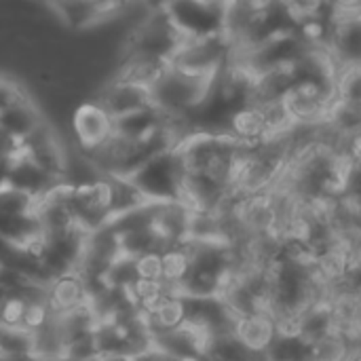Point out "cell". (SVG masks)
<instances>
[{
	"mask_svg": "<svg viewBox=\"0 0 361 361\" xmlns=\"http://www.w3.org/2000/svg\"><path fill=\"white\" fill-rule=\"evenodd\" d=\"M59 186H63V184L57 178H53L47 171H42L21 150L15 154L13 167H11V173H8L6 188L15 190L19 195H25L32 201H40L42 197H47L49 192H53Z\"/></svg>",
	"mask_w": 361,
	"mask_h": 361,
	"instance_id": "cell-14",
	"label": "cell"
},
{
	"mask_svg": "<svg viewBox=\"0 0 361 361\" xmlns=\"http://www.w3.org/2000/svg\"><path fill=\"white\" fill-rule=\"evenodd\" d=\"M218 78V76H216ZM216 78L195 76L178 70L176 66H167L148 87L152 106L173 121H186L205 104L209 97Z\"/></svg>",
	"mask_w": 361,
	"mask_h": 361,
	"instance_id": "cell-1",
	"label": "cell"
},
{
	"mask_svg": "<svg viewBox=\"0 0 361 361\" xmlns=\"http://www.w3.org/2000/svg\"><path fill=\"white\" fill-rule=\"evenodd\" d=\"M129 4L123 2H85V0H68V2H49L44 11L53 15V19L74 32L97 27L110 19L123 15Z\"/></svg>",
	"mask_w": 361,
	"mask_h": 361,
	"instance_id": "cell-9",
	"label": "cell"
},
{
	"mask_svg": "<svg viewBox=\"0 0 361 361\" xmlns=\"http://www.w3.org/2000/svg\"><path fill=\"white\" fill-rule=\"evenodd\" d=\"M262 361H311V345L294 332H279Z\"/></svg>",
	"mask_w": 361,
	"mask_h": 361,
	"instance_id": "cell-24",
	"label": "cell"
},
{
	"mask_svg": "<svg viewBox=\"0 0 361 361\" xmlns=\"http://www.w3.org/2000/svg\"><path fill=\"white\" fill-rule=\"evenodd\" d=\"M36 218H38L42 235H53V233H61V231L76 226L70 205H68L66 186H59L47 197H42L40 201H36Z\"/></svg>",
	"mask_w": 361,
	"mask_h": 361,
	"instance_id": "cell-17",
	"label": "cell"
},
{
	"mask_svg": "<svg viewBox=\"0 0 361 361\" xmlns=\"http://www.w3.org/2000/svg\"><path fill=\"white\" fill-rule=\"evenodd\" d=\"M167 116L161 114L154 106L131 112L127 116H121L114 121V133L125 140H142L150 133H154L161 125H165Z\"/></svg>",
	"mask_w": 361,
	"mask_h": 361,
	"instance_id": "cell-19",
	"label": "cell"
},
{
	"mask_svg": "<svg viewBox=\"0 0 361 361\" xmlns=\"http://www.w3.org/2000/svg\"><path fill=\"white\" fill-rule=\"evenodd\" d=\"M184 36L176 30L163 4L152 6L131 30L123 47V55L146 57L163 63H171Z\"/></svg>",
	"mask_w": 361,
	"mask_h": 361,
	"instance_id": "cell-2",
	"label": "cell"
},
{
	"mask_svg": "<svg viewBox=\"0 0 361 361\" xmlns=\"http://www.w3.org/2000/svg\"><path fill=\"white\" fill-rule=\"evenodd\" d=\"M118 239H121V252L131 258H137L144 254H163L165 250H169L167 239L163 237V233L157 226L125 233Z\"/></svg>",
	"mask_w": 361,
	"mask_h": 361,
	"instance_id": "cell-22",
	"label": "cell"
},
{
	"mask_svg": "<svg viewBox=\"0 0 361 361\" xmlns=\"http://www.w3.org/2000/svg\"><path fill=\"white\" fill-rule=\"evenodd\" d=\"M228 57L231 42L224 38V34L207 38H184L178 53L171 59V66L195 76L216 78L226 68Z\"/></svg>",
	"mask_w": 361,
	"mask_h": 361,
	"instance_id": "cell-7",
	"label": "cell"
},
{
	"mask_svg": "<svg viewBox=\"0 0 361 361\" xmlns=\"http://www.w3.org/2000/svg\"><path fill=\"white\" fill-rule=\"evenodd\" d=\"M351 336H355L361 345V311H360V317H357V322H355V328H353V334H351Z\"/></svg>",
	"mask_w": 361,
	"mask_h": 361,
	"instance_id": "cell-34",
	"label": "cell"
},
{
	"mask_svg": "<svg viewBox=\"0 0 361 361\" xmlns=\"http://www.w3.org/2000/svg\"><path fill=\"white\" fill-rule=\"evenodd\" d=\"M32 357L36 361H59L66 355V338L53 317L36 332H32Z\"/></svg>",
	"mask_w": 361,
	"mask_h": 361,
	"instance_id": "cell-21",
	"label": "cell"
},
{
	"mask_svg": "<svg viewBox=\"0 0 361 361\" xmlns=\"http://www.w3.org/2000/svg\"><path fill=\"white\" fill-rule=\"evenodd\" d=\"M19 152V144L13 142L4 131H0V157H13Z\"/></svg>",
	"mask_w": 361,
	"mask_h": 361,
	"instance_id": "cell-31",
	"label": "cell"
},
{
	"mask_svg": "<svg viewBox=\"0 0 361 361\" xmlns=\"http://www.w3.org/2000/svg\"><path fill=\"white\" fill-rule=\"evenodd\" d=\"M324 49L336 72L361 68V4L336 6Z\"/></svg>",
	"mask_w": 361,
	"mask_h": 361,
	"instance_id": "cell-5",
	"label": "cell"
},
{
	"mask_svg": "<svg viewBox=\"0 0 361 361\" xmlns=\"http://www.w3.org/2000/svg\"><path fill=\"white\" fill-rule=\"evenodd\" d=\"M353 361H357V355H355V357H353Z\"/></svg>",
	"mask_w": 361,
	"mask_h": 361,
	"instance_id": "cell-36",
	"label": "cell"
},
{
	"mask_svg": "<svg viewBox=\"0 0 361 361\" xmlns=\"http://www.w3.org/2000/svg\"><path fill=\"white\" fill-rule=\"evenodd\" d=\"M25 300L19 296H6L2 309H0V326L11 330H21L23 315H25Z\"/></svg>",
	"mask_w": 361,
	"mask_h": 361,
	"instance_id": "cell-28",
	"label": "cell"
},
{
	"mask_svg": "<svg viewBox=\"0 0 361 361\" xmlns=\"http://www.w3.org/2000/svg\"><path fill=\"white\" fill-rule=\"evenodd\" d=\"M163 8L184 38L222 34L226 2H167Z\"/></svg>",
	"mask_w": 361,
	"mask_h": 361,
	"instance_id": "cell-8",
	"label": "cell"
},
{
	"mask_svg": "<svg viewBox=\"0 0 361 361\" xmlns=\"http://www.w3.org/2000/svg\"><path fill=\"white\" fill-rule=\"evenodd\" d=\"M13 157H0V188H6V182H8V173H11V167H13Z\"/></svg>",
	"mask_w": 361,
	"mask_h": 361,
	"instance_id": "cell-32",
	"label": "cell"
},
{
	"mask_svg": "<svg viewBox=\"0 0 361 361\" xmlns=\"http://www.w3.org/2000/svg\"><path fill=\"white\" fill-rule=\"evenodd\" d=\"M68 190V205L74 218V224L85 233H95L110 224V199H108V184L106 176L82 188H66Z\"/></svg>",
	"mask_w": 361,
	"mask_h": 361,
	"instance_id": "cell-10",
	"label": "cell"
},
{
	"mask_svg": "<svg viewBox=\"0 0 361 361\" xmlns=\"http://www.w3.org/2000/svg\"><path fill=\"white\" fill-rule=\"evenodd\" d=\"M135 281H137V275H135V258L125 256V254H121L112 262V267L108 269V273L104 277L106 288H112V290H129Z\"/></svg>",
	"mask_w": 361,
	"mask_h": 361,
	"instance_id": "cell-25",
	"label": "cell"
},
{
	"mask_svg": "<svg viewBox=\"0 0 361 361\" xmlns=\"http://www.w3.org/2000/svg\"><path fill=\"white\" fill-rule=\"evenodd\" d=\"M190 271V247L188 243L173 245L163 252V283L180 294L182 283L186 281Z\"/></svg>",
	"mask_w": 361,
	"mask_h": 361,
	"instance_id": "cell-23",
	"label": "cell"
},
{
	"mask_svg": "<svg viewBox=\"0 0 361 361\" xmlns=\"http://www.w3.org/2000/svg\"><path fill=\"white\" fill-rule=\"evenodd\" d=\"M19 150L34 161L42 171L57 178L61 182L68 161V150L61 142V137L55 133V129L44 121L30 137H25L19 144Z\"/></svg>",
	"mask_w": 361,
	"mask_h": 361,
	"instance_id": "cell-12",
	"label": "cell"
},
{
	"mask_svg": "<svg viewBox=\"0 0 361 361\" xmlns=\"http://www.w3.org/2000/svg\"><path fill=\"white\" fill-rule=\"evenodd\" d=\"M135 275L144 281H163V254H144L135 258Z\"/></svg>",
	"mask_w": 361,
	"mask_h": 361,
	"instance_id": "cell-29",
	"label": "cell"
},
{
	"mask_svg": "<svg viewBox=\"0 0 361 361\" xmlns=\"http://www.w3.org/2000/svg\"><path fill=\"white\" fill-rule=\"evenodd\" d=\"M49 305L55 315L87 307V286L78 273L55 277L49 283Z\"/></svg>",
	"mask_w": 361,
	"mask_h": 361,
	"instance_id": "cell-18",
	"label": "cell"
},
{
	"mask_svg": "<svg viewBox=\"0 0 361 361\" xmlns=\"http://www.w3.org/2000/svg\"><path fill=\"white\" fill-rule=\"evenodd\" d=\"M70 127L76 148L82 152L104 146L114 135V118L97 99H85L76 104L70 114Z\"/></svg>",
	"mask_w": 361,
	"mask_h": 361,
	"instance_id": "cell-11",
	"label": "cell"
},
{
	"mask_svg": "<svg viewBox=\"0 0 361 361\" xmlns=\"http://www.w3.org/2000/svg\"><path fill=\"white\" fill-rule=\"evenodd\" d=\"M97 99L106 112L116 121L121 116H127L131 112L150 108V91L144 85H135L129 80H121V78H108L104 85H99L97 95L93 97Z\"/></svg>",
	"mask_w": 361,
	"mask_h": 361,
	"instance_id": "cell-13",
	"label": "cell"
},
{
	"mask_svg": "<svg viewBox=\"0 0 361 361\" xmlns=\"http://www.w3.org/2000/svg\"><path fill=\"white\" fill-rule=\"evenodd\" d=\"M0 237L19 247H32L42 237L36 201L11 188H0Z\"/></svg>",
	"mask_w": 361,
	"mask_h": 361,
	"instance_id": "cell-6",
	"label": "cell"
},
{
	"mask_svg": "<svg viewBox=\"0 0 361 361\" xmlns=\"http://www.w3.org/2000/svg\"><path fill=\"white\" fill-rule=\"evenodd\" d=\"M152 336L173 332L186 324V302L182 294H169L154 311L146 315Z\"/></svg>",
	"mask_w": 361,
	"mask_h": 361,
	"instance_id": "cell-20",
	"label": "cell"
},
{
	"mask_svg": "<svg viewBox=\"0 0 361 361\" xmlns=\"http://www.w3.org/2000/svg\"><path fill=\"white\" fill-rule=\"evenodd\" d=\"M6 296H8V294H6L4 288L0 286V309H2V305H4V300H6Z\"/></svg>",
	"mask_w": 361,
	"mask_h": 361,
	"instance_id": "cell-35",
	"label": "cell"
},
{
	"mask_svg": "<svg viewBox=\"0 0 361 361\" xmlns=\"http://www.w3.org/2000/svg\"><path fill=\"white\" fill-rule=\"evenodd\" d=\"M233 336L256 357H264V353L271 349L275 338L279 336V324L273 317V313H252L245 317H237L233 326Z\"/></svg>",
	"mask_w": 361,
	"mask_h": 361,
	"instance_id": "cell-15",
	"label": "cell"
},
{
	"mask_svg": "<svg viewBox=\"0 0 361 361\" xmlns=\"http://www.w3.org/2000/svg\"><path fill=\"white\" fill-rule=\"evenodd\" d=\"M95 361H142L140 357L133 355H106V357H97Z\"/></svg>",
	"mask_w": 361,
	"mask_h": 361,
	"instance_id": "cell-33",
	"label": "cell"
},
{
	"mask_svg": "<svg viewBox=\"0 0 361 361\" xmlns=\"http://www.w3.org/2000/svg\"><path fill=\"white\" fill-rule=\"evenodd\" d=\"M51 317H53V311H51L49 300H34V302H27V305H25V315H23V326H21V330H25L27 334H32V332L40 330Z\"/></svg>",
	"mask_w": 361,
	"mask_h": 361,
	"instance_id": "cell-27",
	"label": "cell"
},
{
	"mask_svg": "<svg viewBox=\"0 0 361 361\" xmlns=\"http://www.w3.org/2000/svg\"><path fill=\"white\" fill-rule=\"evenodd\" d=\"M87 237H89V233H85L78 226H72L61 233L42 235L27 250L34 252L42 271L53 281L55 277L78 271V264H80L85 247H87Z\"/></svg>",
	"mask_w": 361,
	"mask_h": 361,
	"instance_id": "cell-4",
	"label": "cell"
},
{
	"mask_svg": "<svg viewBox=\"0 0 361 361\" xmlns=\"http://www.w3.org/2000/svg\"><path fill=\"white\" fill-rule=\"evenodd\" d=\"M25 95H27V93L21 89V85H19V82H15V80H11V78L0 76V112H2V110H6L13 102H17V99L25 97Z\"/></svg>",
	"mask_w": 361,
	"mask_h": 361,
	"instance_id": "cell-30",
	"label": "cell"
},
{
	"mask_svg": "<svg viewBox=\"0 0 361 361\" xmlns=\"http://www.w3.org/2000/svg\"><path fill=\"white\" fill-rule=\"evenodd\" d=\"M184 176L186 169L178 150L173 148L154 157L127 180H131V184L142 192L148 203H176L182 195Z\"/></svg>",
	"mask_w": 361,
	"mask_h": 361,
	"instance_id": "cell-3",
	"label": "cell"
},
{
	"mask_svg": "<svg viewBox=\"0 0 361 361\" xmlns=\"http://www.w3.org/2000/svg\"><path fill=\"white\" fill-rule=\"evenodd\" d=\"M336 99L345 104L361 106V68H347L336 72L334 80Z\"/></svg>",
	"mask_w": 361,
	"mask_h": 361,
	"instance_id": "cell-26",
	"label": "cell"
},
{
	"mask_svg": "<svg viewBox=\"0 0 361 361\" xmlns=\"http://www.w3.org/2000/svg\"><path fill=\"white\" fill-rule=\"evenodd\" d=\"M42 123H44V116L38 104L30 95L13 102L6 110L0 112V131H4L17 144L30 137Z\"/></svg>",
	"mask_w": 361,
	"mask_h": 361,
	"instance_id": "cell-16",
	"label": "cell"
}]
</instances>
